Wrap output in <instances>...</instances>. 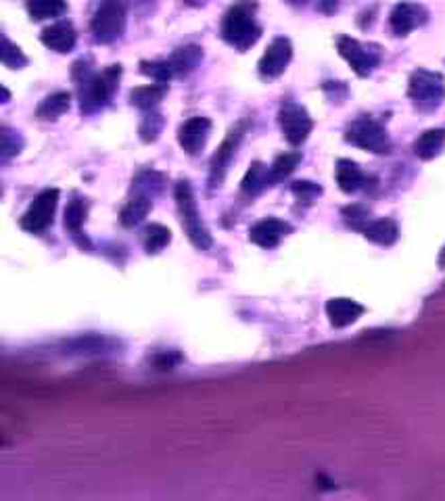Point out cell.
Masks as SVG:
<instances>
[{
    "label": "cell",
    "mask_w": 445,
    "mask_h": 501,
    "mask_svg": "<svg viewBox=\"0 0 445 501\" xmlns=\"http://www.w3.org/2000/svg\"><path fill=\"white\" fill-rule=\"evenodd\" d=\"M72 76L76 80L77 94H80L82 113L90 115L94 112H101L111 101L121 77V65H111V67L102 69L101 74H94L86 63L77 61L74 63Z\"/></svg>",
    "instance_id": "6da1fadb"
},
{
    "label": "cell",
    "mask_w": 445,
    "mask_h": 501,
    "mask_svg": "<svg viewBox=\"0 0 445 501\" xmlns=\"http://www.w3.org/2000/svg\"><path fill=\"white\" fill-rule=\"evenodd\" d=\"M440 265H441V268H445V246H443V251H441V255H440Z\"/></svg>",
    "instance_id": "74e56055"
},
{
    "label": "cell",
    "mask_w": 445,
    "mask_h": 501,
    "mask_svg": "<svg viewBox=\"0 0 445 501\" xmlns=\"http://www.w3.org/2000/svg\"><path fill=\"white\" fill-rule=\"evenodd\" d=\"M3 63L9 69H23L28 65V57L22 53V49L15 47L9 38L3 40Z\"/></svg>",
    "instance_id": "1f68e13d"
},
{
    "label": "cell",
    "mask_w": 445,
    "mask_h": 501,
    "mask_svg": "<svg viewBox=\"0 0 445 501\" xmlns=\"http://www.w3.org/2000/svg\"><path fill=\"white\" fill-rule=\"evenodd\" d=\"M268 186H270L268 167L260 164V161H255V164L249 167V172L245 174V178L241 182V191L245 194H249V197H255V194H260L263 188Z\"/></svg>",
    "instance_id": "484cf974"
},
{
    "label": "cell",
    "mask_w": 445,
    "mask_h": 501,
    "mask_svg": "<svg viewBox=\"0 0 445 501\" xmlns=\"http://www.w3.org/2000/svg\"><path fill=\"white\" fill-rule=\"evenodd\" d=\"M369 210L362 205H352V207H345L343 210V218H345V222L350 224L352 228H356V230H362V228L370 222L369 219Z\"/></svg>",
    "instance_id": "836d02e7"
},
{
    "label": "cell",
    "mask_w": 445,
    "mask_h": 501,
    "mask_svg": "<svg viewBox=\"0 0 445 501\" xmlns=\"http://www.w3.org/2000/svg\"><path fill=\"white\" fill-rule=\"evenodd\" d=\"M429 22V11L416 3H399L389 15L391 31L396 36H408L410 31L423 28Z\"/></svg>",
    "instance_id": "7c38bea8"
},
{
    "label": "cell",
    "mask_w": 445,
    "mask_h": 501,
    "mask_svg": "<svg viewBox=\"0 0 445 501\" xmlns=\"http://www.w3.org/2000/svg\"><path fill=\"white\" fill-rule=\"evenodd\" d=\"M90 31L94 40L101 44H111L126 31V3L124 0H102L94 11Z\"/></svg>",
    "instance_id": "5b68a950"
},
{
    "label": "cell",
    "mask_w": 445,
    "mask_h": 501,
    "mask_svg": "<svg viewBox=\"0 0 445 501\" xmlns=\"http://www.w3.org/2000/svg\"><path fill=\"white\" fill-rule=\"evenodd\" d=\"M69 105H72V94L69 93L49 94L47 99L38 105L36 117L40 121H55L57 117H61L63 113L69 112Z\"/></svg>",
    "instance_id": "ffe728a7"
},
{
    "label": "cell",
    "mask_w": 445,
    "mask_h": 501,
    "mask_svg": "<svg viewBox=\"0 0 445 501\" xmlns=\"http://www.w3.org/2000/svg\"><path fill=\"white\" fill-rule=\"evenodd\" d=\"M167 93V84H148V86H138L130 93V103L134 107L143 109V112H151L153 107H157Z\"/></svg>",
    "instance_id": "44dd1931"
},
{
    "label": "cell",
    "mask_w": 445,
    "mask_h": 501,
    "mask_svg": "<svg viewBox=\"0 0 445 501\" xmlns=\"http://www.w3.org/2000/svg\"><path fill=\"white\" fill-rule=\"evenodd\" d=\"M67 11L66 0H28V13L31 22L61 17Z\"/></svg>",
    "instance_id": "cb8c5ba5"
},
{
    "label": "cell",
    "mask_w": 445,
    "mask_h": 501,
    "mask_svg": "<svg viewBox=\"0 0 445 501\" xmlns=\"http://www.w3.org/2000/svg\"><path fill=\"white\" fill-rule=\"evenodd\" d=\"M57 203H59V191H57V188H47V191H42L34 201H31L28 211H25L22 219H19V226H22L25 232H31V234L44 232L50 224H53Z\"/></svg>",
    "instance_id": "ba28073f"
},
{
    "label": "cell",
    "mask_w": 445,
    "mask_h": 501,
    "mask_svg": "<svg viewBox=\"0 0 445 501\" xmlns=\"http://www.w3.org/2000/svg\"><path fill=\"white\" fill-rule=\"evenodd\" d=\"M291 191L297 199L303 201V203H307V205L314 203V201L322 194V188L318 184H314V182H306V180L295 182V184L291 186Z\"/></svg>",
    "instance_id": "d6a6232c"
},
{
    "label": "cell",
    "mask_w": 445,
    "mask_h": 501,
    "mask_svg": "<svg viewBox=\"0 0 445 501\" xmlns=\"http://www.w3.org/2000/svg\"><path fill=\"white\" fill-rule=\"evenodd\" d=\"M174 194H176L180 224H182L186 237H189V240L197 246V249L208 251L214 240H211V234L208 228H205L201 213H199V210H197V201H195V194H192L191 182L180 180Z\"/></svg>",
    "instance_id": "3957f363"
},
{
    "label": "cell",
    "mask_w": 445,
    "mask_h": 501,
    "mask_svg": "<svg viewBox=\"0 0 445 501\" xmlns=\"http://www.w3.org/2000/svg\"><path fill=\"white\" fill-rule=\"evenodd\" d=\"M255 11L257 4L254 0H238L222 19V38L238 53H245L260 40L262 25L257 23Z\"/></svg>",
    "instance_id": "7a4b0ae2"
},
{
    "label": "cell",
    "mask_w": 445,
    "mask_h": 501,
    "mask_svg": "<svg viewBox=\"0 0 445 501\" xmlns=\"http://www.w3.org/2000/svg\"><path fill=\"white\" fill-rule=\"evenodd\" d=\"M40 40L44 47L55 50V53H72L77 34L69 22H57L42 31Z\"/></svg>",
    "instance_id": "9a60e30c"
},
{
    "label": "cell",
    "mask_w": 445,
    "mask_h": 501,
    "mask_svg": "<svg viewBox=\"0 0 445 501\" xmlns=\"http://www.w3.org/2000/svg\"><path fill=\"white\" fill-rule=\"evenodd\" d=\"M243 134H245V123H238L236 128H232L228 136H226L224 142L218 148V153L211 157V164H209V186L211 188H218L222 186V182L226 178V172H228L230 167V161L235 157L236 148H238V142L243 140Z\"/></svg>",
    "instance_id": "8fae6325"
},
{
    "label": "cell",
    "mask_w": 445,
    "mask_h": 501,
    "mask_svg": "<svg viewBox=\"0 0 445 501\" xmlns=\"http://www.w3.org/2000/svg\"><path fill=\"white\" fill-rule=\"evenodd\" d=\"M22 145L23 142L17 136V132H11L9 128H3V159L4 161L22 151Z\"/></svg>",
    "instance_id": "e575fe53"
},
{
    "label": "cell",
    "mask_w": 445,
    "mask_h": 501,
    "mask_svg": "<svg viewBox=\"0 0 445 501\" xmlns=\"http://www.w3.org/2000/svg\"><path fill=\"white\" fill-rule=\"evenodd\" d=\"M362 314V305L352 301V299H331V301L326 303V316L334 328L352 327Z\"/></svg>",
    "instance_id": "2e32d148"
},
{
    "label": "cell",
    "mask_w": 445,
    "mask_h": 501,
    "mask_svg": "<svg viewBox=\"0 0 445 501\" xmlns=\"http://www.w3.org/2000/svg\"><path fill=\"white\" fill-rule=\"evenodd\" d=\"M345 140L352 142L353 147L364 148V151H370L377 155H385L391 151V140L385 126L383 123H378L377 120H372L369 115L358 117V120L347 128Z\"/></svg>",
    "instance_id": "8992f818"
},
{
    "label": "cell",
    "mask_w": 445,
    "mask_h": 501,
    "mask_svg": "<svg viewBox=\"0 0 445 501\" xmlns=\"http://www.w3.org/2000/svg\"><path fill=\"white\" fill-rule=\"evenodd\" d=\"M293 58V44L289 38H274L270 42V47L266 49V53L262 55L260 63H257V69H260V76L263 80H276L285 74V69L289 67Z\"/></svg>",
    "instance_id": "30bf717a"
},
{
    "label": "cell",
    "mask_w": 445,
    "mask_h": 501,
    "mask_svg": "<svg viewBox=\"0 0 445 501\" xmlns=\"http://www.w3.org/2000/svg\"><path fill=\"white\" fill-rule=\"evenodd\" d=\"M285 3H289V4H293V6H303L307 3V0H285Z\"/></svg>",
    "instance_id": "8d00e7d4"
},
{
    "label": "cell",
    "mask_w": 445,
    "mask_h": 501,
    "mask_svg": "<svg viewBox=\"0 0 445 501\" xmlns=\"http://www.w3.org/2000/svg\"><path fill=\"white\" fill-rule=\"evenodd\" d=\"M172 240L170 228L161 226V224H151L143 230V245L147 253H159L161 249H165Z\"/></svg>",
    "instance_id": "4316f807"
},
{
    "label": "cell",
    "mask_w": 445,
    "mask_h": 501,
    "mask_svg": "<svg viewBox=\"0 0 445 501\" xmlns=\"http://www.w3.org/2000/svg\"><path fill=\"white\" fill-rule=\"evenodd\" d=\"M301 161V155L299 153H282L279 157L274 159V164L268 167V180H270V186L279 184L280 180L289 178L295 172V167L299 166Z\"/></svg>",
    "instance_id": "d4e9b609"
},
{
    "label": "cell",
    "mask_w": 445,
    "mask_h": 501,
    "mask_svg": "<svg viewBox=\"0 0 445 501\" xmlns=\"http://www.w3.org/2000/svg\"><path fill=\"white\" fill-rule=\"evenodd\" d=\"M339 6H341V0H318V9L325 13V15H333V13H337Z\"/></svg>",
    "instance_id": "d590c367"
},
{
    "label": "cell",
    "mask_w": 445,
    "mask_h": 501,
    "mask_svg": "<svg viewBox=\"0 0 445 501\" xmlns=\"http://www.w3.org/2000/svg\"><path fill=\"white\" fill-rule=\"evenodd\" d=\"M201 58H203V49L191 44V47L178 49L176 53L167 58V61H170V65H172L174 76H186V74H191V71L195 69L199 63H201Z\"/></svg>",
    "instance_id": "7402d4cb"
},
{
    "label": "cell",
    "mask_w": 445,
    "mask_h": 501,
    "mask_svg": "<svg viewBox=\"0 0 445 501\" xmlns=\"http://www.w3.org/2000/svg\"><path fill=\"white\" fill-rule=\"evenodd\" d=\"M291 230L293 228L287 222H282V219L266 218L262 219V222H257L255 226H251L249 240L251 243H255L257 246H263V249H274V246L279 245Z\"/></svg>",
    "instance_id": "5bb4252c"
},
{
    "label": "cell",
    "mask_w": 445,
    "mask_h": 501,
    "mask_svg": "<svg viewBox=\"0 0 445 501\" xmlns=\"http://www.w3.org/2000/svg\"><path fill=\"white\" fill-rule=\"evenodd\" d=\"M408 96L418 112L433 113L445 101V80L441 74L429 69H416L410 76Z\"/></svg>",
    "instance_id": "277c9868"
},
{
    "label": "cell",
    "mask_w": 445,
    "mask_h": 501,
    "mask_svg": "<svg viewBox=\"0 0 445 501\" xmlns=\"http://www.w3.org/2000/svg\"><path fill=\"white\" fill-rule=\"evenodd\" d=\"M279 123H280V130H282V134H285L287 142L293 147L303 145L314 130L312 117H309L306 109H303L301 105H297V103H293V101H285L280 105Z\"/></svg>",
    "instance_id": "9c48e42d"
},
{
    "label": "cell",
    "mask_w": 445,
    "mask_h": 501,
    "mask_svg": "<svg viewBox=\"0 0 445 501\" xmlns=\"http://www.w3.org/2000/svg\"><path fill=\"white\" fill-rule=\"evenodd\" d=\"M334 175H337L339 188L347 194L358 192L360 188H364L366 182H369L366 174L360 169L356 161H352V159H339L337 172H334Z\"/></svg>",
    "instance_id": "e0dca14e"
},
{
    "label": "cell",
    "mask_w": 445,
    "mask_h": 501,
    "mask_svg": "<svg viewBox=\"0 0 445 501\" xmlns=\"http://www.w3.org/2000/svg\"><path fill=\"white\" fill-rule=\"evenodd\" d=\"M86 213H88V205L84 203L82 199H74L72 203L67 205L66 210V228L69 232H72V237L77 238L82 234V226L86 222Z\"/></svg>",
    "instance_id": "83f0119b"
},
{
    "label": "cell",
    "mask_w": 445,
    "mask_h": 501,
    "mask_svg": "<svg viewBox=\"0 0 445 501\" xmlns=\"http://www.w3.org/2000/svg\"><path fill=\"white\" fill-rule=\"evenodd\" d=\"M339 55L352 65L360 77H369L374 69L383 61V49L377 44H364L353 40L350 36H341L337 40Z\"/></svg>",
    "instance_id": "52a82bcc"
},
{
    "label": "cell",
    "mask_w": 445,
    "mask_h": 501,
    "mask_svg": "<svg viewBox=\"0 0 445 501\" xmlns=\"http://www.w3.org/2000/svg\"><path fill=\"white\" fill-rule=\"evenodd\" d=\"M132 184V188H137V194H147L148 197V192L155 194L161 191V186H164V175L157 172H143Z\"/></svg>",
    "instance_id": "4dcf8cb0"
},
{
    "label": "cell",
    "mask_w": 445,
    "mask_h": 501,
    "mask_svg": "<svg viewBox=\"0 0 445 501\" xmlns=\"http://www.w3.org/2000/svg\"><path fill=\"white\" fill-rule=\"evenodd\" d=\"M161 130H164V115L161 113H148L145 115L143 123H140L138 132L143 142H155L159 139Z\"/></svg>",
    "instance_id": "f546056e"
},
{
    "label": "cell",
    "mask_w": 445,
    "mask_h": 501,
    "mask_svg": "<svg viewBox=\"0 0 445 501\" xmlns=\"http://www.w3.org/2000/svg\"><path fill=\"white\" fill-rule=\"evenodd\" d=\"M211 132V120L208 117H191L178 130V142L189 155H199Z\"/></svg>",
    "instance_id": "4fadbf2b"
},
{
    "label": "cell",
    "mask_w": 445,
    "mask_h": 501,
    "mask_svg": "<svg viewBox=\"0 0 445 501\" xmlns=\"http://www.w3.org/2000/svg\"><path fill=\"white\" fill-rule=\"evenodd\" d=\"M366 238L370 240V243H377V245H393L399 237V228L397 224L393 222L389 218H383V219H370L369 224H366L362 230Z\"/></svg>",
    "instance_id": "d6986e66"
},
{
    "label": "cell",
    "mask_w": 445,
    "mask_h": 501,
    "mask_svg": "<svg viewBox=\"0 0 445 501\" xmlns=\"http://www.w3.org/2000/svg\"><path fill=\"white\" fill-rule=\"evenodd\" d=\"M140 74H145L157 84H167L174 77L170 61H140Z\"/></svg>",
    "instance_id": "f1b7e54d"
},
{
    "label": "cell",
    "mask_w": 445,
    "mask_h": 501,
    "mask_svg": "<svg viewBox=\"0 0 445 501\" xmlns=\"http://www.w3.org/2000/svg\"><path fill=\"white\" fill-rule=\"evenodd\" d=\"M443 147H445V130L441 128L427 130V132H423L414 142V155L423 161H431L443 151Z\"/></svg>",
    "instance_id": "ac0fdd59"
},
{
    "label": "cell",
    "mask_w": 445,
    "mask_h": 501,
    "mask_svg": "<svg viewBox=\"0 0 445 501\" xmlns=\"http://www.w3.org/2000/svg\"><path fill=\"white\" fill-rule=\"evenodd\" d=\"M148 211H151V199L147 194H137L124 205V210L120 213V222L126 228L138 226L148 216Z\"/></svg>",
    "instance_id": "603a6c76"
}]
</instances>
